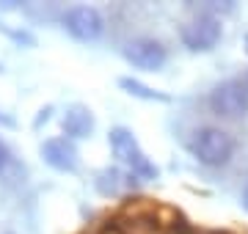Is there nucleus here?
Here are the masks:
<instances>
[{
	"label": "nucleus",
	"instance_id": "39448f33",
	"mask_svg": "<svg viewBox=\"0 0 248 234\" xmlns=\"http://www.w3.org/2000/svg\"><path fill=\"white\" fill-rule=\"evenodd\" d=\"M210 108L223 118H240L248 113V91L240 83L229 80L221 83L218 88L210 94Z\"/></svg>",
	"mask_w": 248,
	"mask_h": 234
},
{
	"label": "nucleus",
	"instance_id": "4468645a",
	"mask_svg": "<svg viewBox=\"0 0 248 234\" xmlns=\"http://www.w3.org/2000/svg\"><path fill=\"white\" fill-rule=\"evenodd\" d=\"M50 113H53V110H50V108H45V110H42V116L36 118V127L42 124V121H47V118H50Z\"/></svg>",
	"mask_w": 248,
	"mask_h": 234
},
{
	"label": "nucleus",
	"instance_id": "7ed1b4c3",
	"mask_svg": "<svg viewBox=\"0 0 248 234\" xmlns=\"http://www.w3.org/2000/svg\"><path fill=\"white\" fill-rule=\"evenodd\" d=\"M221 19L210 14V11H202V14H196L193 19H187L185 25L179 28V39H182V44L187 50H193V53H210L218 42H221Z\"/></svg>",
	"mask_w": 248,
	"mask_h": 234
},
{
	"label": "nucleus",
	"instance_id": "9d476101",
	"mask_svg": "<svg viewBox=\"0 0 248 234\" xmlns=\"http://www.w3.org/2000/svg\"><path fill=\"white\" fill-rule=\"evenodd\" d=\"M119 86H122L127 94H133V97H138V99H146V102H169V99H171L169 94L149 88V86H143V83L135 80V77H122V80H119Z\"/></svg>",
	"mask_w": 248,
	"mask_h": 234
},
{
	"label": "nucleus",
	"instance_id": "423d86ee",
	"mask_svg": "<svg viewBox=\"0 0 248 234\" xmlns=\"http://www.w3.org/2000/svg\"><path fill=\"white\" fill-rule=\"evenodd\" d=\"M124 58L133 63L135 69L157 72V69H163V63H166L169 53H166V47L160 44L157 39L141 36V39H133L130 44L124 47Z\"/></svg>",
	"mask_w": 248,
	"mask_h": 234
},
{
	"label": "nucleus",
	"instance_id": "9b49d317",
	"mask_svg": "<svg viewBox=\"0 0 248 234\" xmlns=\"http://www.w3.org/2000/svg\"><path fill=\"white\" fill-rule=\"evenodd\" d=\"M0 30L6 33L9 39H14L17 44H25V47H33L36 44V36L31 33V30H25V28H9V25H0Z\"/></svg>",
	"mask_w": 248,
	"mask_h": 234
},
{
	"label": "nucleus",
	"instance_id": "ddd939ff",
	"mask_svg": "<svg viewBox=\"0 0 248 234\" xmlns=\"http://www.w3.org/2000/svg\"><path fill=\"white\" fill-rule=\"evenodd\" d=\"M0 124H3V127H14L17 121H14L11 116H6V113H0Z\"/></svg>",
	"mask_w": 248,
	"mask_h": 234
},
{
	"label": "nucleus",
	"instance_id": "2eb2a0df",
	"mask_svg": "<svg viewBox=\"0 0 248 234\" xmlns=\"http://www.w3.org/2000/svg\"><path fill=\"white\" fill-rule=\"evenodd\" d=\"M243 207H246V209H248V188H246V190H243Z\"/></svg>",
	"mask_w": 248,
	"mask_h": 234
},
{
	"label": "nucleus",
	"instance_id": "dca6fc26",
	"mask_svg": "<svg viewBox=\"0 0 248 234\" xmlns=\"http://www.w3.org/2000/svg\"><path fill=\"white\" fill-rule=\"evenodd\" d=\"M204 234H229V232H204Z\"/></svg>",
	"mask_w": 248,
	"mask_h": 234
},
{
	"label": "nucleus",
	"instance_id": "0eeeda50",
	"mask_svg": "<svg viewBox=\"0 0 248 234\" xmlns=\"http://www.w3.org/2000/svg\"><path fill=\"white\" fill-rule=\"evenodd\" d=\"M39 154L55 171H61V174L78 171V149H75V144L69 138H47L45 144L39 146Z\"/></svg>",
	"mask_w": 248,
	"mask_h": 234
},
{
	"label": "nucleus",
	"instance_id": "20e7f679",
	"mask_svg": "<svg viewBox=\"0 0 248 234\" xmlns=\"http://www.w3.org/2000/svg\"><path fill=\"white\" fill-rule=\"evenodd\" d=\"M63 28L78 42H97L105 33V19H102V14L97 9H91V6H72L63 14Z\"/></svg>",
	"mask_w": 248,
	"mask_h": 234
},
{
	"label": "nucleus",
	"instance_id": "1a4fd4ad",
	"mask_svg": "<svg viewBox=\"0 0 248 234\" xmlns=\"http://www.w3.org/2000/svg\"><path fill=\"white\" fill-rule=\"evenodd\" d=\"M133 174H122L116 171V168H105V171H99L97 176V190L102 196H119L122 190L133 188Z\"/></svg>",
	"mask_w": 248,
	"mask_h": 234
},
{
	"label": "nucleus",
	"instance_id": "6e6552de",
	"mask_svg": "<svg viewBox=\"0 0 248 234\" xmlns=\"http://www.w3.org/2000/svg\"><path fill=\"white\" fill-rule=\"evenodd\" d=\"M61 127L63 132H66V138H89L91 132H94V113H91V108H86V105H69V108L63 110V118H61Z\"/></svg>",
	"mask_w": 248,
	"mask_h": 234
},
{
	"label": "nucleus",
	"instance_id": "f257e3e1",
	"mask_svg": "<svg viewBox=\"0 0 248 234\" xmlns=\"http://www.w3.org/2000/svg\"><path fill=\"white\" fill-rule=\"evenodd\" d=\"M108 144H110L113 157L122 162V165H127L133 176H138V179H157V174H160L157 165L143 154L138 138H135L127 127H113V130L108 132Z\"/></svg>",
	"mask_w": 248,
	"mask_h": 234
},
{
	"label": "nucleus",
	"instance_id": "f03ea898",
	"mask_svg": "<svg viewBox=\"0 0 248 234\" xmlns=\"http://www.w3.org/2000/svg\"><path fill=\"white\" fill-rule=\"evenodd\" d=\"M190 152L199 162L204 165H226L232 160V154H234V138L221 130V127H202L199 132L193 135L190 141Z\"/></svg>",
	"mask_w": 248,
	"mask_h": 234
},
{
	"label": "nucleus",
	"instance_id": "f3484780",
	"mask_svg": "<svg viewBox=\"0 0 248 234\" xmlns=\"http://www.w3.org/2000/svg\"><path fill=\"white\" fill-rule=\"evenodd\" d=\"M246 53H248V36H246Z\"/></svg>",
	"mask_w": 248,
	"mask_h": 234
},
{
	"label": "nucleus",
	"instance_id": "f8f14e48",
	"mask_svg": "<svg viewBox=\"0 0 248 234\" xmlns=\"http://www.w3.org/2000/svg\"><path fill=\"white\" fill-rule=\"evenodd\" d=\"M11 162V152H9V146L0 141V171H6V165Z\"/></svg>",
	"mask_w": 248,
	"mask_h": 234
}]
</instances>
